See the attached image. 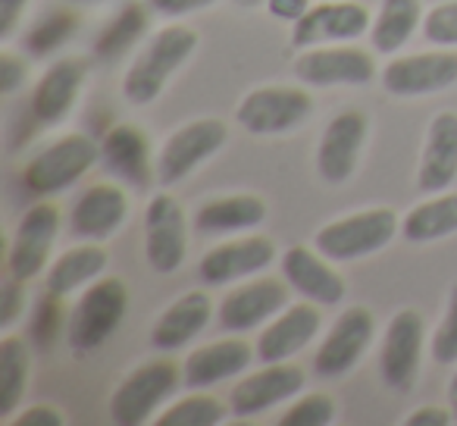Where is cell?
<instances>
[{
	"mask_svg": "<svg viewBox=\"0 0 457 426\" xmlns=\"http://www.w3.org/2000/svg\"><path fill=\"white\" fill-rule=\"evenodd\" d=\"M57 330H60V295L47 292L45 298L38 301V307H35L32 332H35V338H38L41 345H47V342H54Z\"/></svg>",
	"mask_w": 457,
	"mask_h": 426,
	"instance_id": "74e56055",
	"label": "cell"
},
{
	"mask_svg": "<svg viewBox=\"0 0 457 426\" xmlns=\"http://www.w3.org/2000/svg\"><path fill=\"white\" fill-rule=\"evenodd\" d=\"M311 95L301 88H257L242 97L236 120L251 135H286L311 116Z\"/></svg>",
	"mask_w": 457,
	"mask_h": 426,
	"instance_id": "9c48e42d",
	"label": "cell"
},
{
	"mask_svg": "<svg viewBox=\"0 0 457 426\" xmlns=\"http://www.w3.org/2000/svg\"><path fill=\"white\" fill-rule=\"evenodd\" d=\"M432 361L451 367L457 363V286H451L448 292V307H445L442 323L436 326V336H432Z\"/></svg>",
	"mask_w": 457,
	"mask_h": 426,
	"instance_id": "d590c367",
	"label": "cell"
},
{
	"mask_svg": "<svg viewBox=\"0 0 457 426\" xmlns=\"http://www.w3.org/2000/svg\"><path fill=\"white\" fill-rule=\"evenodd\" d=\"M147 29V13L138 4H129L113 22L101 32L97 38V54L104 60H116L120 54H126V47H132L138 41V35H145Z\"/></svg>",
	"mask_w": 457,
	"mask_h": 426,
	"instance_id": "d6a6232c",
	"label": "cell"
},
{
	"mask_svg": "<svg viewBox=\"0 0 457 426\" xmlns=\"http://www.w3.org/2000/svg\"><path fill=\"white\" fill-rule=\"evenodd\" d=\"M457 82V54L429 51L398 57L382 70V88L395 97H423L438 95Z\"/></svg>",
	"mask_w": 457,
	"mask_h": 426,
	"instance_id": "7c38bea8",
	"label": "cell"
},
{
	"mask_svg": "<svg viewBox=\"0 0 457 426\" xmlns=\"http://www.w3.org/2000/svg\"><path fill=\"white\" fill-rule=\"evenodd\" d=\"M267 10L273 20L298 22L311 10V0H267Z\"/></svg>",
	"mask_w": 457,
	"mask_h": 426,
	"instance_id": "f6af8a7d",
	"label": "cell"
},
{
	"mask_svg": "<svg viewBox=\"0 0 457 426\" xmlns=\"http://www.w3.org/2000/svg\"><path fill=\"white\" fill-rule=\"evenodd\" d=\"M60 232V210L54 204H35L22 213L16 236L10 242L7 267L10 276L29 282L47 267V257Z\"/></svg>",
	"mask_w": 457,
	"mask_h": 426,
	"instance_id": "4fadbf2b",
	"label": "cell"
},
{
	"mask_svg": "<svg viewBox=\"0 0 457 426\" xmlns=\"http://www.w3.org/2000/svg\"><path fill=\"white\" fill-rule=\"evenodd\" d=\"M373 29L367 7L351 4V0H323L320 7H311L295 22L292 45L298 51L320 45H336V41H354Z\"/></svg>",
	"mask_w": 457,
	"mask_h": 426,
	"instance_id": "30bf717a",
	"label": "cell"
},
{
	"mask_svg": "<svg viewBox=\"0 0 457 426\" xmlns=\"http://www.w3.org/2000/svg\"><path fill=\"white\" fill-rule=\"evenodd\" d=\"M29 66L26 60H20L16 54H0V95H16L26 85Z\"/></svg>",
	"mask_w": 457,
	"mask_h": 426,
	"instance_id": "ab89813d",
	"label": "cell"
},
{
	"mask_svg": "<svg viewBox=\"0 0 457 426\" xmlns=\"http://www.w3.org/2000/svg\"><path fill=\"white\" fill-rule=\"evenodd\" d=\"M282 276L301 298L313 301V305L332 307L345 298V280L317 248H304V245L288 248L282 255Z\"/></svg>",
	"mask_w": 457,
	"mask_h": 426,
	"instance_id": "ffe728a7",
	"label": "cell"
},
{
	"mask_svg": "<svg viewBox=\"0 0 457 426\" xmlns=\"http://www.w3.org/2000/svg\"><path fill=\"white\" fill-rule=\"evenodd\" d=\"M213 317V301L207 292H185L182 298H176L160 320L154 323L151 342L160 351H176L182 345H188L204 326Z\"/></svg>",
	"mask_w": 457,
	"mask_h": 426,
	"instance_id": "d4e9b609",
	"label": "cell"
},
{
	"mask_svg": "<svg viewBox=\"0 0 457 426\" xmlns=\"http://www.w3.org/2000/svg\"><path fill=\"white\" fill-rule=\"evenodd\" d=\"M398 217L388 207H373L351 213L336 223H326L313 236V248L332 263H351L382 251L395 236H398Z\"/></svg>",
	"mask_w": 457,
	"mask_h": 426,
	"instance_id": "7a4b0ae2",
	"label": "cell"
},
{
	"mask_svg": "<svg viewBox=\"0 0 457 426\" xmlns=\"http://www.w3.org/2000/svg\"><path fill=\"white\" fill-rule=\"evenodd\" d=\"M101 160L126 179L129 185H145L151 176V160H147V141L135 126H113L101 141Z\"/></svg>",
	"mask_w": 457,
	"mask_h": 426,
	"instance_id": "f1b7e54d",
	"label": "cell"
},
{
	"mask_svg": "<svg viewBox=\"0 0 457 426\" xmlns=\"http://www.w3.org/2000/svg\"><path fill=\"white\" fill-rule=\"evenodd\" d=\"M420 0H382L370 29V41L379 54H398L420 26Z\"/></svg>",
	"mask_w": 457,
	"mask_h": 426,
	"instance_id": "f546056e",
	"label": "cell"
},
{
	"mask_svg": "<svg viewBox=\"0 0 457 426\" xmlns=\"http://www.w3.org/2000/svg\"><path fill=\"white\" fill-rule=\"evenodd\" d=\"M254 357H257V351H251V345L242 342V338H222V342L204 345V348L191 351V355L185 357L182 382H185V388L216 386V382H226V380H232V376L245 373Z\"/></svg>",
	"mask_w": 457,
	"mask_h": 426,
	"instance_id": "603a6c76",
	"label": "cell"
},
{
	"mask_svg": "<svg viewBox=\"0 0 457 426\" xmlns=\"http://www.w3.org/2000/svg\"><path fill=\"white\" fill-rule=\"evenodd\" d=\"M101 157V145L91 135H63L54 145L41 147L22 170V185L26 191L38 197H51L76 185Z\"/></svg>",
	"mask_w": 457,
	"mask_h": 426,
	"instance_id": "3957f363",
	"label": "cell"
},
{
	"mask_svg": "<svg viewBox=\"0 0 457 426\" xmlns=\"http://www.w3.org/2000/svg\"><path fill=\"white\" fill-rule=\"evenodd\" d=\"M179 382H182V373L172 361H151L132 370L110 398V417L120 426L147 423L151 413L160 411V405L176 395Z\"/></svg>",
	"mask_w": 457,
	"mask_h": 426,
	"instance_id": "5b68a950",
	"label": "cell"
},
{
	"mask_svg": "<svg viewBox=\"0 0 457 426\" xmlns=\"http://www.w3.org/2000/svg\"><path fill=\"white\" fill-rule=\"evenodd\" d=\"M251 4H254V0H251Z\"/></svg>",
	"mask_w": 457,
	"mask_h": 426,
	"instance_id": "7dc6e473",
	"label": "cell"
},
{
	"mask_svg": "<svg viewBox=\"0 0 457 426\" xmlns=\"http://www.w3.org/2000/svg\"><path fill=\"white\" fill-rule=\"evenodd\" d=\"M29 386V345L20 336L0 342V417L20 411V401Z\"/></svg>",
	"mask_w": 457,
	"mask_h": 426,
	"instance_id": "4dcf8cb0",
	"label": "cell"
},
{
	"mask_svg": "<svg viewBox=\"0 0 457 426\" xmlns=\"http://www.w3.org/2000/svg\"><path fill=\"white\" fill-rule=\"evenodd\" d=\"M107 261H110L107 251L95 242L63 251V255L51 263V270H47V292L66 298V295L79 292V288H88L91 282L104 276Z\"/></svg>",
	"mask_w": 457,
	"mask_h": 426,
	"instance_id": "4316f807",
	"label": "cell"
},
{
	"mask_svg": "<svg viewBox=\"0 0 457 426\" xmlns=\"http://www.w3.org/2000/svg\"><path fill=\"white\" fill-rule=\"evenodd\" d=\"M197 51V35L185 26H166L145 45V51L132 60L126 79H122V95L135 107L157 101L163 95L172 72H179Z\"/></svg>",
	"mask_w": 457,
	"mask_h": 426,
	"instance_id": "6da1fadb",
	"label": "cell"
},
{
	"mask_svg": "<svg viewBox=\"0 0 457 426\" xmlns=\"http://www.w3.org/2000/svg\"><path fill=\"white\" fill-rule=\"evenodd\" d=\"M373 313L367 307H348V311L338 313V320L329 326L323 345L317 348L313 357V367L320 376L332 380V376H345L348 370H354L361 363L363 351L373 342Z\"/></svg>",
	"mask_w": 457,
	"mask_h": 426,
	"instance_id": "8fae6325",
	"label": "cell"
},
{
	"mask_svg": "<svg viewBox=\"0 0 457 426\" xmlns=\"http://www.w3.org/2000/svg\"><path fill=\"white\" fill-rule=\"evenodd\" d=\"M295 76L301 85L336 88V85H367L376 76V63L361 47H307L295 60Z\"/></svg>",
	"mask_w": 457,
	"mask_h": 426,
	"instance_id": "5bb4252c",
	"label": "cell"
},
{
	"mask_svg": "<svg viewBox=\"0 0 457 426\" xmlns=\"http://www.w3.org/2000/svg\"><path fill=\"white\" fill-rule=\"evenodd\" d=\"M336 417V401L323 392H311L301 401H295L286 413H282V426H326Z\"/></svg>",
	"mask_w": 457,
	"mask_h": 426,
	"instance_id": "e575fe53",
	"label": "cell"
},
{
	"mask_svg": "<svg viewBox=\"0 0 457 426\" xmlns=\"http://www.w3.org/2000/svg\"><path fill=\"white\" fill-rule=\"evenodd\" d=\"M228 141V129L220 120H195L188 126L176 129L160 147L157 179L160 185H176L188 179L197 166L207 163L213 154H220Z\"/></svg>",
	"mask_w": 457,
	"mask_h": 426,
	"instance_id": "8992f818",
	"label": "cell"
},
{
	"mask_svg": "<svg viewBox=\"0 0 457 426\" xmlns=\"http://www.w3.org/2000/svg\"><path fill=\"white\" fill-rule=\"evenodd\" d=\"M423 317L413 307H404L388 320L379 348V373L398 392H411L417 382L420 361H423Z\"/></svg>",
	"mask_w": 457,
	"mask_h": 426,
	"instance_id": "ba28073f",
	"label": "cell"
},
{
	"mask_svg": "<svg viewBox=\"0 0 457 426\" xmlns=\"http://www.w3.org/2000/svg\"><path fill=\"white\" fill-rule=\"evenodd\" d=\"M129 311V288L116 276L95 280L70 313V345L72 351H95L120 330Z\"/></svg>",
	"mask_w": 457,
	"mask_h": 426,
	"instance_id": "277c9868",
	"label": "cell"
},
{
	"mask_svg": "<svg viewBox=\"0 0 457 426\" xmlns=\"http://www.w3.org/2000/svg\"><path fill=\"white\" fill-rule=\"evenodd\" d=\"M79 29V16L70 10H57L47 20H41L38 26L29 32V51L32 54H51L54 47H60L72 32Z\"/></svg>",
	"mask_w": 457,
	"mask_h": 426,
	"instance_id": "836d02e7",
	"label": "cell"
},
{
	"mask_svg": "<svg viewBox=\"0 0 457 426\" xmlns=\"http://www.w3.org/2000/svg\"><path fill=\"white\" fill-rule=\"evenodd\" d=\"M273 261H276V245L270 238L245 236L210 248L204 255L201 267H197V276H201L204 286H232V282L248 280V276L267 270Z\"/></svg>",
	"mask_w": 457,
	"mask_h": 426,
	"instance_id": "2e32d148",
	"label": "cell"
},
{
	"mask_svg": "<svg viewBox=\"0 0 457 426\" xmlns=\"http://www.w3.org/2000/svg\"><path fill=\"white\" fill-rule=\"evenodd\" d=\"M216 0H147V7L154 13L166 16V20H179V16H188V13H197V10L210 7Z\"/></svg>",
	"mask_w": 457,
	"mask_h": 426,
	"instance_id": "b9f144b4",
	"label": "cell"
},
{
	"mask_svg": "<svg viewBox=\"0 0 457 426\" xmlns=\"http://www.w3.org/2000/svg\"><path fill=\"white\" fill-rule=\"evenodd\" d=\"M129 220V197L120 185L97 182L72 207V232L85 242H107L120 232V226Z\"/></svg>",
	"mask_w": 457,
	"mask_h": 426,
	"instance_id": "d6986e66",
	"label": "cell"
},
{
	"mask_svg": "<svg viewBox=\"0 0 457 426\" xmlns=\"http://www.w3.org/2000/svg\"><path fill=\"white\" fill-rule=\"evenodd\" d=\"M222 420H226V405L197 388V395H188L160 413L157 426H220Z\"/></svg>",
	"mask_w": 457,
	"mask_h": 426,
	"instance_id": "1f68e13d",
	"label": "cell"
},
{
	"mask_svg": "<svg viewBox=\"0 0 457 426\" xmlns=\"http://www.w3.org/2000/svg\"><path fill=\"white\" fill-rule=\"evenodd\" d=\"M13 426H66V417L54 405H32L13 417Z\"/></svg>",
	"mask_w": 457,
	"mask_h": 426,
	"instance_id": "60d3db41",
	"label": "cell"
},
{
	"mask_svg": "<svg viewBox=\"0 0 457 426\" xmlns=\"http://www.w3.org/2000/svg\"><path fill=\"white\" fill-rule=\"evenodd\" d=\"M304 388V370L295 363H267L257 373L245 376L228 392V411L236 417H257L282 401L295 398Z\"/></svg>",
	"mask_w": 457,
	"mask_h": 426,
	"instance_id": "9a60e30c",
	"label": "cell"
},
{
	"mask_svg": "<svg viewBox=\"0 0 457 426\" xmlns=\"http://www.w3.org/2000/svg\"><path fill=\"white\" fill-rule=\"evenodd\" d=\"M288 307V288L276 280H254L222 298L220 326L226 332H251Z\"/></svg>",
	"mask_w": 457,
	"mask_h": 426,
	"instance_id": "ac0fdd59",
	"label": "cell"
},
{
	"mask_svg": "<svg viewBox=\"0 0 457 426\" xmlns=\"http://www.w3.org/2000/svg\"><path fill=\"white\" fill-rule=\"evenodd\" d=\"M423 35L436 47H457V0H445L426 13Z\"/></svg>",
	"mask_w": 457,
	"mask_h": 426,
	"instance_id": "8d00e7d4",
	"label": "cell"
},
{
	"mask_svg": "<svg viewBox=\"0 0 457 426\" xmlns=\"http://www.w3.org/2000/svg\"><path fill=\"white\" fill-rule=\"evenodd\" d=\"M267 220V201L257 195H228V197H216L207 201L201 210L195 213V226L201 232H245V230H257V226Z\"/></svg>",
	"mask_w": 457,
	"mask_h": 426,
	"instance_id": "484cf974",
	"label": "cell"
},
{
	"mask_svg": "<svg viewBox=\"0 0 457 426\" xmlns=\"http://www.w3.org/2000/svg\"><path fill=\"white\" fill-rule=\"evenodd\" d=\"M29 0H0V41H10Z\"/></svg>",
	"mask_w": 457,
	"mask_h": 426,
	"instance_id": "7bdbcfd3",
	"label": "cell"
},
{
	"mask_svg": "<svg viewBox=\"0 0 457 426\" xmlns=\"http://www.w3.org/2000/svg\"><path fill=\"white\" fill-rule=\"evenodd\" d=\"M85 82V63L82 60H57L45 76L38 79L32 91V116L41 126H57L70 116L72 104L79 101V91Z\"/></svg>",
	"mask_w": 457,
	"mask_h": 426,
	"instance_id": "cb8c5ba5",
	"label": "cell"
},
{
	"mask_svg": "<svg viewBox=\"0 0 457 426\" xmlns=\"http://www.w3.org/2000/svg\"><path fill=\"white\" fill-rule=\"evenodd\" d=\"M188 255V220L172 195L151 197L145 210V257L160 276L176 273Z\"/></svg>",
	"mask_w": 457,
	"mask_h": 426,
	"instance_id": "52a82bcc",
	"label": "cell"
},
{
	"mask_svg": "<svg viewBox=\"0 0 457 426\" xmlns=\"http://www.w3.org/2000/svg\"><path fill=\"white\" fill-rule=\"evenodd\" d=\"M451 420H454V411H445V407H417V411L411 413V417L404 420V426H448Z\"/></svg>",
	"mask_w": 457,
	"mask_h": 426,
	"instance_id": "ee69618b",
	"label": "cell"
},
{
	"mask_svg": "<svg viewBox=\"0 0 457 426\" xmlns=\"http://www.w3.org/2000/svg\"><path fill=\"white\" fill-rule=\"evenodd\" d=\"M457 179V113H438L432 116L426 129L423 154L417 166V185L420 191H438L451 188Z\"/></svg>",
	"mask_w": 457,
	"mask_h": 426,
	"instance_id": "7402d4cb",
	"label": "cell"
},
{
	"mask_svg": "<svg viewBox=\"0 0 457 426\" xmlns=\"http://www.w3.org/2000/svg\"><path fill=\"white\" fill-rule=\"evenodd\" d=\"M320 311L311 305H292L282 313H276L273 323L257 336V361L263 363H282L288 357H295L301 348L313 342V336L320 332Z\"/></svg>",
	"mask_w": 457,
	"mask_h": 426,
	"instance_id": "44dd1931",
	"label": "cell"
},
{
	"mask_svg": "<svg viewBox=\"0 0 457 426\" xmlns=\"http://www.w3.org/2000/svg\"><path fill=\"white\" fill-rule=\"evenodd\" d=\"M448 405H451V411H454V417H457V370H454V376H451V382H448Z\"/></svg>",
	"mask_w": 457,
	"mask_h": 426,
	"instance_id": "bcb514c9",
	"label": "cell"
},
{
	"mask_svg": "<svg viewBox=\"0 0 457 426\" xmlns=\"http://www.w3.org/2000/svg\"><path fill=\"white\" fill-rule=\"evenodd\" d=\"M22 286L26 282L10 276L4 282V292H0V330H10V326L20 320V313L26 311V295H22Z\"/></svg>",
	"mask_w": 457,
	"mask_h": 426,
	"instance_id": "f35d334b",
	"label": "cell"
},
{
	"mask_svg": "<svg viewBox=\"0 0 457 426\" xmlns=\"http://www.w3.org/2000/svg\"><path fill=\"white\" fill-rule=\"evenodd\" d=\"M457 232V191H438L432 201H423L407 210L401 220V236L411 245H429Z\"/></svg>",
	"mask_w": 457,
	"mask_h": 426,
	"instance_id": "83f0119b",
	"label": "cell"
},
{
	"mask_svg": "<svg viewBox=\"0 0 457 426\" xmlns=\"http://www.w3.org/2000/svg\"><path fill=\"white\" fill-rule=\"evenodd\" d=\"M363 138H367V116L357 110H345L329 120L317 145V172L326 185H345L354 176Z\"/></svg>",
	"mask_w": 457,
	"mask_h": 426,
	"instance_id": "e0dca14e",
	"label": "cell"
}]
</instances>
